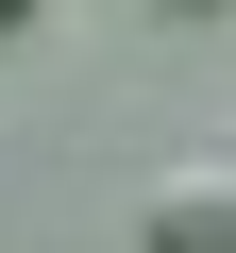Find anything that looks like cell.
<instances>
[{
  "mask_svg": "<svg viewBox=\"0 0 236 253\" xmlns=\"http://www.w3.org/2000/svg\"><path fill=\"white\" fill-rule=\"evenodd\" d=\"M135 253H236V152H186L135 203Z\"/></svg>",
  "mask_w": 236,
  "mask_h": 253,
  "instance_id": "1",
  "label": "cell"
}]
</instances>
